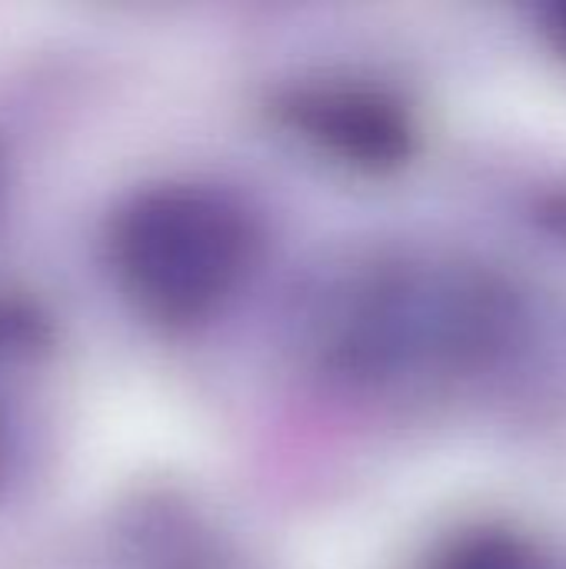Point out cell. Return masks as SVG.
Instances as JSON below:
<instances>
[{"label":"cell","instance_id":"7a4b0ae2","mask_svg":"<svg viewBox=\"0 0 566 569\" xmlns=\"http://www.w3.org/2000/svg\"><path fill=\"white\" fill-rule=\"evenodd\" d=\"M257 250L250 210L224 187L167 180L133 193L110 227V260L123 290L160 320L214 310Z\"/></svg>","mask_w":566,"mask_h":569},{"label":"cell","instance_id":"5b68a950","mask_svg":"<svg viewBox=\"0 0 566 569\" xmlns=\"http://www.w3.org/2000/svg\"><path fill=\"white\" fill-rule=\"evenodd\" d=\"M547 27H550V33L557 37V43L566 50V0H557V3L550 7V13H547Z\"/></svg>","mask_w":566,"mask_h":569},{"label":"cell","instance_id":"277c9868","mask_svg":"<svg viewBox=\"0 0 566 569\" xmlns=\"http://www.w3.org/2000/svg\"><path fill=\"white\" fill-rule=\"evenodd\" d=\"M434 569H534V553L510 530H474L457 537Z\"/></svg>","mask_w":566,"mask_h":569},{"label":"cell","instance_id":"6da1fadb","mask_svg":"<svg viewBox=\"0 0 566 569\" xmlns=\"http://www.w3.org/2000/svg\"><path fill=\"white\" fill-rule=\"evenodd\" d=\"M314 347L350 380L400 383L464 370L510 337L514 297L477 263L387 257L320 290Z\"/></svg>","mask_w":566,"mask_h":569},{"label":"cell","instance_id":"3957f363","mask_svg":"<svg viewBox=\"0 0 566 569\" xmlns=\"http://www.w3.org/2000/svg\"><path fill=\"white\" fill-rule=\"evenodd\" d=\"M274 107L307 140L364 167H394L410 157L417 140L404 100L360 80L294 83L277 93Z\"/></svg>","mask_w":566,"mask_h":569}]
</instances>
